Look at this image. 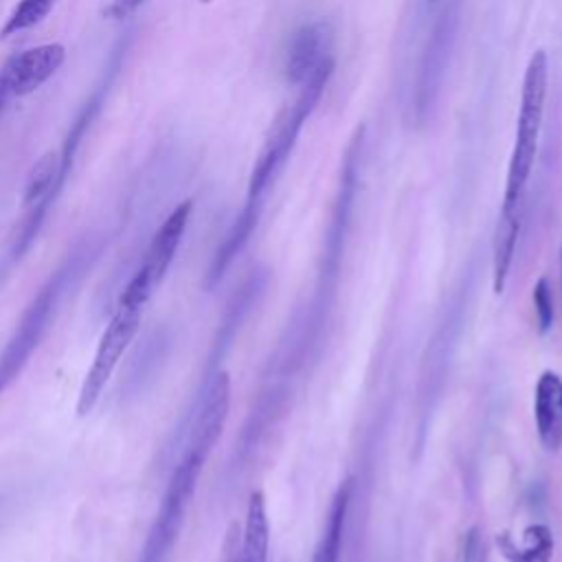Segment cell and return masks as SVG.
I'll use <instances>...</instances> for the list:
<instances>
[{
	"label": "cell",
	"instance_id": "1",
	"mask_svg": "<svg viewBox=\"0 0 562 562\" xmlns=\"http://www.w3.org/2000/svg\"><path fill=\"white\" fill-rule=\"evenodd\" d=\"M94 255L97 252L90 246L77 248L59 263L55 272H50V277L40 285V290L24 307L13 334L0 351V397L29 364L33 351L53 327L64 299L72 292V288L79 285L81 277L90 270Z\"/></svg>",
	"mask_w": 562,
	"mask_h": 562
},
{
	"label": "cell",
	"instance_id": "2",
	"mask_svg": "<svg viewBox=\"0 0 562 562\" xmlns=\"http://www.w3.org/2000/svg\"><path fill=\"white\" fill-rule=\"evenodd\" d=\"M547 88H549V59H547V53L540 48L531 55L522 77L514 147L509 154L505 193H503L498 217L522 220L527 184L533 171L540 130L544 121Z\"/></svg>",
	"mask_w": 562,
	"mask_h": 562
},
{
	"label": "cell",
	"instance_id": "3",
	"mask_svg": "<svg viewBox=\"0 0 562 562\" xmlns=\"http://www.w3.org/2000/svg\"><path fill=\"white\" fill-rule=\"evenodd\" d=\"M331 70H334V59L323 64L316 72H312L305 81H301L296 97L288 105H283L281 112L274 116V121L263 138V145L257 154V160L252 165V171H250L248 191H246L248 204H261L266 191L274 182L281 167L285 165V160L299 138V132L303 130L305 119L314 112V108L331 77Z\"/></svg>",
	"mask_w": 562,
	"mask_h": 562
},
{
	"label": "cell",
	"instance_id": "4",
	"mask_svg": "<svg viewBox=\"0 0 562 562\" xmlns=\"http://www.w3.org/2000/svg\"><path fill=\"white\" fill-rule=\"evenodd\" d=\"M209 454H211V448H206L204 443H200L191 437L184 439L182 454L169 474L165 494L160 498L158 512L151 520V527L147 531L143 549L138 551L136 562H167L169 560L171 549L178 542V536L182 531L187 509L198 490V481H200V474L204 470Z\"/></svg>",
	"mask_w": 562,
	"mask_h": 562
},
{
	"label": "cell",
	"instance_id": "5",
	"mask_svg": "<svg viewBox=\"0 0 562 562\" xmlns=\"http://www.w3.org/2000/svg\"><path fill=\"white\" fill-rule=\"evenodd\" d=\"M143 312H145V307L116 301L114 314L99 336L92 362L86 371V378H83L79 395H77V415L79 417H86L99 404L110 378L114 375L123 353L127 351L132 338L136 336V331L140 327Z\"/></svg>",
	"mask_w": 562,
	"mask_h": 562
},
{
	"label": "cell",
	"instance_id": "6",
	"mask_svg": "<svg viewBox=\"0 0 562 562\" xmlns=\"http://www.w3.org/2000/svg\"><path fill=\"white\" fill-rule=\"evenodd\" d=\"M191 211H193V202L184 200L165 217V222L154 233L140 266L136 268V272L132 274L127 285L123 288V292L119 296L121 303L147 307L149 299L160 288V283L165 281V277L171 268V261H173V257L180 248V241L184 237Z\"/></svg>",
	"mask_w": 562,
	"mask_h": 562
},
{
	"label": "cell",
	"instance_id": "7",
	"mask_svg": "<svg viewBox=\"0 0 562 562\" xmlns=\"http://www.w3.org/2000/svg\"><path fill=\"white\" fill-rule=\"evenodd\" d=\"M66 48L57 42L40 44L7 59L0 68V92L11 101L26 97L46 83L64 64Z\"/></svg>",
	"mask_w": 562,
	"mask_h": 562
},
{
	"label": "cell",
	"instance_id": "8",
	"mask_svg": "<svg viewBox=\"0 0 562 562\" xmlns=\"http://www.w3.org/2000/svg\"><path fill=\"white\" fill-rule=\"evenodd\" d=\"M533 422L544 450H562V378L542 371L533 389Z\"/></svg>",
	"mask_w": 562,
	"mask_h": 562
},
{
	"label": "cell",
	"instance_id": "9",
	"mask_svg": "<svg viewBox=\"0 0 562 562\" xmlns=\"http://www.w3.org/2000/svg\"><path fill=\"white\" fill-rule=\"evenodd\" d=\"M331 37L325 24H307L299 29L290 42L288 50V77L294 83L305 81L323 64L331 61Z\"/></svg>",
	"mask_w": 562,
	"mask_h": 562
},
{
	"label": "cell",
	"instance_id": "10",
	"mask_svg": "<svg viewBox=\"0 0 562 562\" xmlns=\"http://www.w3.org/2000/svg\"><path fill=\"white\" fill-rule=\"evenodd\" d=\"M259 211H261V204H244L241 213L237 215V220L233 222V226L228 228L226 237L222 239V244L217 246L211 263H209V270H206V279H204V285L206 288H215L224 272L228 270V266L233 263V259L241 252V248L246 246L248 237L252 235L255 226H257V220H259Z\"/></svg>",
	"mask_w": 562,
	"mask_h": 562
},
{
	"label": "cell",
	"instance_id": "11",
	"mask_svg": "<svg viewBox=\"0 0 562 562\" xmlns=\"http://www.w3.org/2000/svg\"><path fill=\"white\" fill-rule=\"evenodd\" d=\"M270 522L266 512V498L257 490L248 498L246 520L239 538V562H268Z\"/></svg>",
	"mask_w": 562,
	"mask_h": 562
},
{
	"label": "cell",
	"instance_id": "12",
	"mask_svg": "<svg viewBox=\"0 0 562 562\" xmlns=\"http://www.w3.org/2000/svg\"><path fill=\"white\" fill-rule=\"evenodd\" d=\"M351 490H353V479H347L338 485V490L331 498V505H329L325 529H323V533H321V538L314 547V553H312L310 562H338Z\"/></svg>",
	"mask_w": 562,
	"mask_h": 562
},
{
	"label": "cell",
	"instance_id": "13",
	"mask_svg": "<svg viewBox=\"0 0 562 562\" xmlns=\"http://www.w3.org/2000/svg\"><path fill=\"white\" fill-rule=\"evenodd\" d=\"M496 544L509 562H551L553 558V536L547 525L525 527L520 547L507 533H498Z\"/></svg>",
	"mask_w": 562,
	"mask_h": 562
},
{
	"label": "cell",
	"instance_id": "14",
	"mask_svg": "<svg viewBox=\"0 0 562 562\" xmlns=\"http://www.w3.org/2000/svg\"><path fill=\"white\" fill-rule=\"evenodd\" d=\"M520 233V220L498 217L494 241H492V288L494 294H501L507 285L509 268L516 252V241Z\"/></svg>",
	"mask_w": 562,
	"mask_h": 562
},
{
	"label": "cell",
	"instance_id": "15",
	"mask_svg": "<svg viewBox=\"0 0 562 562\" xmlns=\"http://www.w3.org/2000/svg\"><path fill=\"white\" fill-rule=\"evenodd\" d=\"M57 4V0H20L15 9L9 13L7 22L0 29V40L11 37L20 31H26L35 24H40Z\"/></svg>",
	"mask_w": 562,
	"mask_h": 562
},
{
	"label": "cell",
	"instance_id": "16",
	"mask_svg": "<svg viewBox=\"0 0 562 562\" xmlns=\"http://www.w3.org/2000/svg\"><path fill=\"white\" fill-rule=\"evenodd\" d=\"M533 299V312H536V323H538V331L547 334L553 325V299H551V290H549V281L544 277H540L533 285L531 292Z\"/></svg>",
	"mask_w": 562,
	"mask_h": 562
},
{
	"label": "cell",
	"instance_id": "17",
	"mask_svg": "<svg viewBox=\"0 0 562 562\" xmlns=\"http://www.w3.org/2000/svg\"><path fill=\"white\" fill-rule=\"evenodd\" d=\"M239 538H241L239 522H231L226 533H224L220 562H239Z\"/></svg>",
	"mask_w": 562,
	"mask_h": 562
},
{
	"label": "cell",
	"instance_id": "18",
	"mask_svg": "<svg viewBox=\"0 0 562 562\" xmlns=\"http://www.w3.org/2000/svg\"><path fill=\"white\" fill-rule=\"evenodd\" d=\"M145 0H110V4L103 9V18H108V20H125L132 13H136V9Z\"/></svg>",
	"mask_w": 562,
	"mask_h": 562
},
{
	"label": "cell",
	"instance_id": "19",
	"mask_svg": "<svg viewBox=\"0 0 562 562\" xmlns=\"http://www.w3.org/2000/svg\"><path fill=\"white\" fill-rule=\"evenodd\" d=\"M11 266H13V261H11V259L4 255V257L0 259V281H2V277L7 274V270H9Z\"/></svg>",
	"mask_w": 562,
	"mask_h": 562
},
{
	"label": "cell",
	"instance_id": "20",
	"mask_svg": "<svg viewBox=\"0 0 562 562\" xmlns=\"http://www.w3.org/2000/svg\"><path fill=\"white\" fill-rule=\"evenodd\" d=\"M7 103H9V99L0 92V114H2V110H4V105H7Z\"/></svg>",
	"mask_w": 562,
	"mask_h": 562
},
{
	"label": "cell",
	"instance_id": "21",
	"mask_svg": "<svg viewBox=\"0 0 562 562\" xmlns=\"http://www.w3.org/2000/svg\"><path fill=\"white\" fill-rule=\"evenodd\" d=\"M560 285H562V248H560Z\"/></svg>",
	"mask_w": 562,
	"mask_h": 562
},
{
	"label": "cell",
	"instance_id": "22",
	"mask_svg": "<svg viewBox=\"0 0 562 562\" xmlns=\"http://www.w3.org/2000/svg\"><path fill=\"white\" fill-rule=\"evenodd\" d=\"M200 2H202V4H209V2H213V0H200Z\"/></svg>",
	"mask_w": 562,
	"mask_h": 562
}]
</instances>
